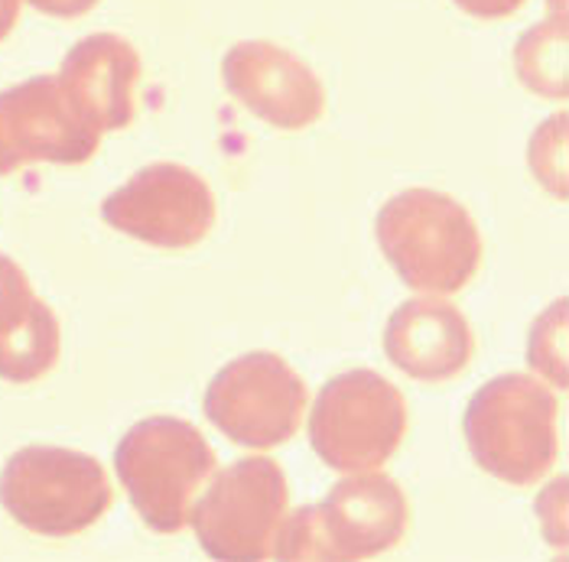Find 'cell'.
Returning <instances> with one entry per match:
<instances>
[{
    "label": "cell",
    "instance_id": "6da1fadb",
    "mask_svg": "<svg viewBox=\"0 0 569 562\" xmlns=\"http://www.w3.org/2000/svg\"><path fill=\"white\" fill-rule=\"evenodd\" d=\"M410 526V504L395 478L355 472L332 484L319 504H307L280 523L273 560L358 562L397 550Z\"/></svg>",
    "mask_w": 569,
    "mask_h": 562
},
{
    "label": "cell",
    "instance_id": "7a4b0ae2",
    "mask_svg": "<svg viewBox=\"0 0 569 562\" xmlns=\"http://www.w3.org/2000/svg\"><path fill=\"white\" fill-rule=\"evenodd\" d=\"M462 435L482 472L527 488L557 465L560 397L530 374H501L469 400Z\"/></svg>",
    "mask_w": 569,
    "mask_h": 562
},
{
    "label": "cell",
    "instance_id": "3957f363",
    "mask_svg": "<svg viewBox=\"0 0 569 562\" xmlns=\"http://www.w3.org/2000/svg\"><path fill=\"white\" fill-rule=\"evenodd\" d=\"M378 244L413 293H459L482 267V234L469 209L437 189H407L378 212Z\"/></svg>",
    "mask_w": 569,
    "mask_h": 562
},
{
    "label": "cell",
    "instance_id": "277c9868",
    "mask_svg": "<svg viewBox=\"0 0 569 562\" xmlns=\"http://www.w3.org/2000/svg\"><path fill=\"white\" fill-rule=\"evenodd\" d=\"M216 449L179 417H147L118 442L114 472L137 518L153 533H179L216 475Z\"/></svg>",
    "mask_w": 569,
    "mask_h": 562
},
{
    "label": "cell",
    "instance_id": "5b68a950",
    "mask_svg": "<svg viewBox=\"0 0 569 562\" xmlns=\"http://www.w3.org/2000/svg\"><path fill=\"white\" fill-rule=\"evenodd\" d=\"M0 504L23 530L66 540L94 526L114 504L104 465L76 449L27 445L0 472Z\"/></svg>",
    "mask_w": 569,
    "mask_h": 562
},
{
    "label": "cell",
    "instance_id": "8992f818",
    "mask_svg": "<svg viewBox=\"0 0 569 562\" xmlns=\"http://www.w3.org/2000/svg\"><path fill=\"white\" fill-rule=\"evenodd\" d=\"M309 445L336 472H375L407 435V400L378 371L355 368L326 381L309 413Z\"/></svg>",
    "mask_w": 569,
    "mask_h": 562
},
{
    "label": "cell",
    "instance_id": "52a82bcc",
    "mask_svg": "<svg viewBox=\"0 0 569 562\" xmlns=\"http://www.w3.org/2000/svg\"><path fill=\"white\" fill-rule=\"evenodd\" d=\"M287 508L290 484L283 469L267 455H248L209 478L189 523L206 556L261 562L273 553Z\"/></svg>",
    "mask_w": 569,
    "mask_h": 562
},
{
    "label": "cell",
    "instance_id": "ba28073f",
    "mask_svg": "<svg viewBox=\"0 0 569 562\" xmlns=\"http://www.w3.org/2000/svg\"><path fill=\"white\" fill-rule=\"evenodd\" d=\"M202 410L234 445L263 452L297 435L307 417V384L280 354L251 351L209 381Z\"/></svg>",
    "mask_w": 569,
    "mask_h": 562
},
{
    "label": "cell",
    "instance_id": "9c48e42d",
    "mask_svg": "<svg viewBox=\"0 0 569 562\" xmlns=\"http://www.w3.org/2000/svg\"><path fill=\"white\" fill-rule=\"evenodd\" d=\"M101 218L150 248L186 251L216 228V195L189 167L150 163L101 202Z\"/></svg>",
    "mask_w": 569,
    "mask_h": 562
},
{
    "label": "cell",
    "instance_id": "30bf717a",
    "mask_svg": "<svg viewBox=\"0 0 569 562\" xmlns=\"http://www.w3.org/2000/svg\"><path fill=\"white\" fill-rule=\"evenodd\" d=\"M101 133L72 108L59 79L37 76L0 91V175L27 167H82Z\"/></svg>",
    "mask_w": 569,
    "mask_h": 562
},
{
    "label": "cell",
    "instance_id": "8fae6325",
    "mask_svg": "<svg viewBox=\"0 0 569 562\" xmlns=\"http://www.w3.org/2000/svg\"><path fill=\"white\" fill-rule=\"evenodd\" d=\"M228 94L277 130H307L326 111L319 76L283 46L248 40L231 46L221 62Z\"/></svg>",
    "mask_w": 569,
    "mask_h": 562
},
{
    "label": "cell",
    "instance_id": "7c38bea8",
    "mask_svg": "<svg viewBox=\"0 0 569 562\" xmlns=\"http://www.w3.org/2000/svg\"><path fill=\"white\" fill-rule=\"evenodd\" d=\"M385 354L407 378L442 384L469 368L476 335L469 319L442 297H413L391 312L385 325Z\"/></svg>",
    "mask_w": 569,
    "mask_h": 562
},
{
    "label": "cell",
    "instance_id": "4fadbf2b",
    "mask_svg": "<svg viewBox=\"0 0 569 562\" xmlns=\"http://www.w3.org/2000/svg\"><path fill=\"white\" fill-rule=\"evenodd\" d=\"M59 86L72 108L98 133L128 128L137 114L140 56L124 37L94 33L76 43L59 69Z\"/></svg>",
    "mask_w": 569,
    "mask_h": 562
},
{
    "label": "cell",
    "instance_id": "5bb4252c",
    "mask_svg": "<svg viewBox=\"0 0 569 562\" xmlns=\"http://www.w3.org/2000/svg\"><path fill=\"white\" fill-rule=\"evenodd\" d=\"M62 354V329L52 305L40 297L30 309L0 332V381L33 384L46 378Z\"/></svg>",
    "mask_w": 569,
    "mask_h": 562
},
{
    "label": "cell",
    "instance_id": "9a60e30c",
    "mask_svg": "<svg viewBox=\"0 0 569 562\" xmlns=\"http://www.w3.org/2000/svg\"><path fill=\"white\" fill-rule=\"evenodd\" d=\"M515 69H518V79L530 91H537L543 98H557V101L567 98L569 69L563 17L537 23L533 30H527L518 40V49H515Z\"/></svg>",
    "mask_w": 569,
    "mask_h": 562
},
{
    "label": "cell",
    "instance_id": "2e32d148",
    "mask_svg": "<svg viewBox=\"0 0 569 562\" xmlns=\"http://www.w3.org/2000/svg\"><path fill=\"white\" fill-rule=\"evenodd\" d=\"M567 303L553 305L550 312H543L533 325L530 335V368L540 371L543 378H550L557 388H567Z\"/></svg>",
    "mask_w": 569,
    "mask_h": 562
},
{
    "label": "cell",
    "instance_id": "e0dca14e",
    "mask_svg": "<svg viewBox=\"0 0 569 562\" xmlns=\"http://www.w3.org/2000/svg\"><path fill=\"white\" fill-rule=\"evenodd\" d=\"M33 300L37 297H33L30 277L23 273V267L7 254H0V332L7 325H13L30 309Z\"/></svg>",
    "mask_w": 569,
    "mask_h": 562
},
{
    "label": "cell",
    "instance_id": "ac0fdd59",
    "mask_svg": "<svg viewBox=\"0 0 569 562\" xmlns=\"http://www.w3.org/2000/svg\"><path fill=\"white\" fill-rule=\"evenodd\" d=\"M462 13L479 17V20H505L511 13H518L527 0H452Z\"/></svg>",
    "mask_w": 569,
    "mask_h": 562
},
{
    "label": "cell",
    "instance_id": "d6986e66",
    "mask_svg": "<svg viewBox=\"0 0 569 562\" xmlns=\"http://www.w3.org/2000/svg\"><path fill=\"white\" fill-rule=\"evenodd\" d=\"M30 7H37L46 17H59V20H76L91 13L101 0H27Z\"/></svg>",
    "mask_w": 569,
    "mask_h": 562
},
{
    "label": "cell",
    "instance_id": "ffe728a7",
    "mask_svg": "<svg viewBox=\"0 0 569 562\" xmlns=\"http://www.w3.org/2000/svg\"><path fill=\"white\" fill-rule=\"evenodd\" d=\"M17 20H20V0H0V40L13 33Z\"/></svg>",
    "mask_w": 569,
    "mask_h": 562
}]
</instances>
